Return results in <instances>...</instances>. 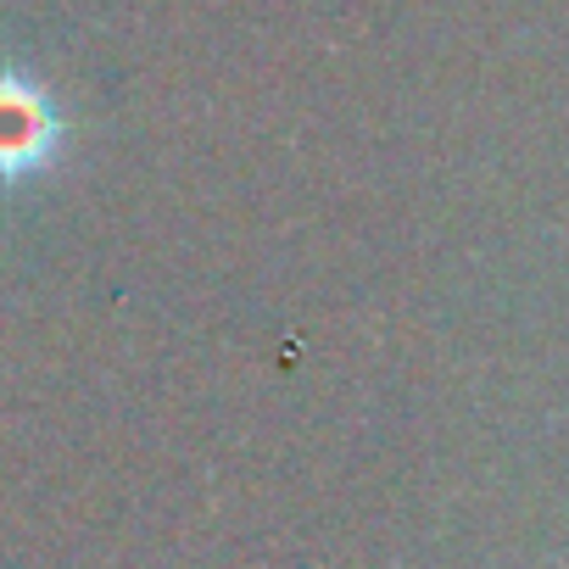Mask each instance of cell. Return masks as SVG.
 I'll return each mask as SVG.
<instances>
[{
    "label": "cell",
    "instance_id": "cell-1",
    "mask_svg": "<svg viewBox=\"0 0 569 569\" xmlns=\"http://www.w3.org/2000/svg\"><path fill=\"white\" fill-rule=\"evenodd\" d=\"M51 140V107L34 84L0 79V157H34Z\"/></svg>",
    "mask_w": 569,
    "mask_h": 569
}]
</instances>
